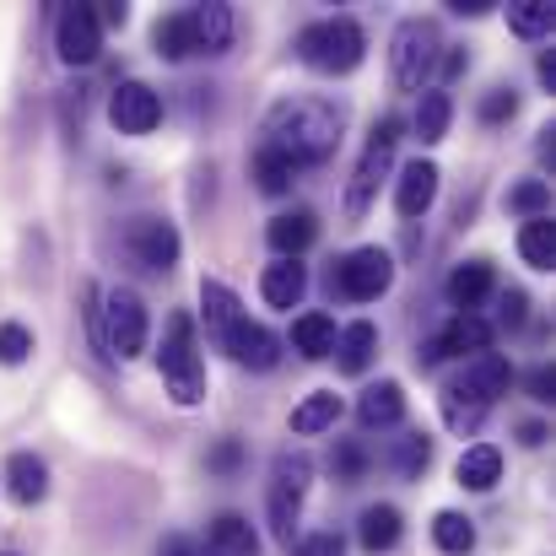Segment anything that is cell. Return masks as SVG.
Masks as SVG:
<instances>
[{"mask_svg":"<svg viewBox=\"0 0 556 556\" xmlns=\"http://www.w3.org/2000/svg\"><path fill=\"white\" fill-rule=\"evenodd\" d=\"M341 109L325 103V98H281L270 114H265V147L292 157L298 168L308 163H325L336 147H341Z\"/></svg>","mask_w":556,"mask_h":556,"instance_id":"6da1fadb","label":"cell"},{"mask_svg":"<svg viewBox=\"0 0 556 556\" xmlns=\"http://www.w3.org/2000/svg\"><path fill=\"white\" fill-rule=\"evenodd\" d=\"M298 60L319 76H352L368 60V33L352 16H319L298 33Z\"/></svg>","mask_w":556,"mask_h":556,"instance_id":"7a4b0ae2","label":"cell"},{"mask_svg":"<svg viewBox=\"0 0 556 556\" xmlns=\"http://www.w3.org/2000/svg\"><path fill=\"white\" fill-rule=\"evenodd\" d=\"M438 60H443V33H438V22H427V16H405V22L394 27V38H389V71H394V87H400V92H427Z\"/></svg>","mask_w":556,"mask_h":556,"instance_id":"3957f363","label":"cell"},{"mask_svg":"<svg viewBox=\"0 0 556 556\" xmlns=\"http://www.w3.org/2000/svg\"><path fill=\"white\" fill-rule=\"evenodd\" d=\"M157 368L163 383L174 394V405H200L205 400V363H200V346H194V319L174 314L168 330H163V346H157Z\"/></svg>","mask_w":556,"mask_h":556,"instance_id":"277c9868","label":"cell"},{"mask_svg":"<svg viewBox=\"0 0 556 556\" xmlns=\"http://www.w3.org/2000/svg\"><path fill=\"white\" fill-rule=\"evenodd\" d=\"M308 481H314V459L308 454H276V465H270V497L265 503H270V530L287 546H292V525L303 514Z\"/></svg>","mask_w":556,"mask_h":556,"instance_id":"5b68a950","label":"cell"},{"mask_svg":"<svg viewBox=\"0 0 556 556\" xmlns=\"http://www.w3.org/2000/svg\"><path fill=\"white\" fill-rule=\"evenodd\" d=\"M400 114H383L378 125H372L368 147H363V157H357V174H352V185H346V216H363L372 205V194H378V179L389 174V163H394V147H400Z\"/></svg>","mask_w":556,"mask_h":556,"instance_id":"8992f818","label":"cell"},{"mask_svg":"<svg viewBox=\"0 0 556 556\" xmlns=\"http://www.w3.org/2000/svg\"><path fill=\"white\" fill-rule=\"evenodd\" d=\"M103 352L119 357V363L147 352V303H141V292H130V287L103 292Z\"/></svg>","mask_w":556,"mask_h":556,"instance_id":"52a82bcc","label":"cell"},{"mask_svg":"<svg viewBox=\"0 0 556 556\" xmlns=\"http://www.w3.org/2000/svg\"><path fill=\"white\" fill-rule=\"evenodd\" d=\"M336 287L352 298V303H378L389 287H394V254L389 249H352L346 260H341V270H336Z\"/></svg>","mask_w":556,"mask_h":556,"instance_id":"ba28073f","label":"cell"},{"mask_svg":"<svg viewBox=\"0 0 556 556\" xmlns=\"http://www.w3.org/2000/svg\"><path fill=\"white\" fill-rule=\"evenodd\" d=\"M125 249L147 270H174L185 243H179V227L174 222H163V216H130L125 222Z\"/></svg>","mask_w":556,"mask_h":556,"instance_id":"9c48e42d","label":"cell"},{"mask_svg":"<svg viewBox=\"0 0 556 556\" xmlns=\"http://www.w3.org/2000/svg\"><path fill=\"white\" fill-rule=\"evenodd\" d=\"M465 352H470V357L492 352V325H486L481 314H454V319L416 352V363H421V368H438L443 357H465Z\"/></svg>","mask_w":556,"mask_h":556,"instance_id":"30bf717a","label":"cell"},{"mask_svg":"<svg viewBox=\"0 0 556 556\" xmlns=\"http://www.w3.org/2000/svg\"><path fill=\"white\" fill-rule=\"evenodd\" d=\"M54 49L65 65H92L103 54V27L92 16V5H60V22H54Z\"/></svg>","mask_w":556,"mask_h":556,"instance_id":"8fae6325","label":"cell"},{"mask_svg":"<svg viewBox=\"0 0 556 556\" xmlns=\"http://www.w3.org/2000/svg\"><path fill=\"white\" fill-rule=\"evenodd\" d=\"M109 119L119 136H152L163 125V98L147 81H119L109 98Z\"/></svg>","mask_w":556,"mask_h":556,"instance_id":"7c38bea8","label":"cell"},{"mask_svg":"<svg viewBox=\"0 0 556 556\" xmlns=\"http://www.w3.org/2000/svg\"><path fill=\"white\" fill-rule=\"evenodd\" d=\"M222 352L238 363V368H254V372H270L276 363H281V341L265 330V325H254L249 314L227 330V341H222Z\"/></svg>","mask_w":556,"mask_h":556,"instance_id":"4fadbf2b","label":"cell"},{"mask_svg":"<svg viewBox=\"0 0 556 556\" xmlns=\"http://www.w3.org/2000/svg\"><path fill=\"white\" fill-rule=\"evenodd\" d=\"M432 200H438V168L432 163H405L400 168V179H394V211L405 216V222H421L427 211H432Z\"/></svg>","mask_w":556,"mask_h":556,"instance_id":"5bb4252c","label":"cell"},{"mask_svg":"<svg viewBox=\"0 0 556 556\" xmlns=\"http://www.w3.org/2000/svg\"><path fill=\"white\" fill-rule=\"evenodd\" d=\"M189 33H194V54H227L232 49V5H222V0L189 5Z\"/></svg>","mask_w":556,"mask_h":556,"instance_id":"9a60e30c","label":"cell"},{"mask_svg":"<svg viewBox=\"0 0 556 556\" xmlns=\"http://www.w3.org/2000/svg\"><path fill=\"white\" fill-rule=\"evenodd\" d=\"M459 389H470L481 405H497V400L514 389V368H508V357H497V352L470 357V363H465V378H459Z\"/></svg>","mask_w":556,"mask_h":556,"instance_id":"2e32d148","label":"cell"},{"mask_svg":"<svg viewBox=\"0 0 556 556\" xmlns=\"http://www.w3.org/2000/svg\"><path fill=\"white\" fill-rule=\"evenodd\" d=\"M357 421H363L368 432H378V427H400V421H405V389H400L394 378L368 383L363 400H357Z\"/></svg>","mask_w":556,"mask_h":556,"instance_id":"e0dca14e","label":"cell"},{"mask_svg":"<svg viewBox=\"0 0 556 556\" xmlns=\"http://www.w3.org/2000/svg\"><path fill=\"white\" fill-rule=\"evenodd\" d=\"M314 238H319L314 211H281V216H270V227H265V243H270L281 260H298Z\"/></svg>","mask_w":556,"mask_h":556,"instance_id":"ac0fdd59","label":"cell"},{"mask_svg":"<svg viewBox=\"0 0 556 556\" xmlns=\"http://www.w3.org/2000/svg\"><path fill=\"white\" fill-rule=\"evenodd\" d=\"M303 292H308V265H298V260H276V265H265V276H260V298H265L270 308H298Z\"/></svg>","mask_w":556,"mask_h":556,"instance_id":"d6986e66","label":"cell"},{"mask_svg":"<svg viewBox=\"0 0 556 556\" xmlns=\"http://www.w3.org/2000/svg\"><path fill=\"white\" fill-rule=\"evenodd\" d=\"M200 314H205V336L222 346L227 330L243 319V303H238V292L227 281H200Z\"/></svg>","mask_w":556,"mask_h":556,"instance_id":"ffe728a7","label":"cell"},{"mask_svg":"<svg viewBox=\"0 0 556 556\" xmlns=\"http://www.w3.org/2000/svg\"><path fill=\"white\" fill-rule=\"evenodd\" d=\"M5 486H11V497H16L22 508H33V503L49 497V465H43L38 454L16 448V454L5 459Z\"/></svg>","mask_w":556,"mask_h":556,"instance_id":"44dd1931","label":"cell"},{"mask_svg":"<svg viewBox=\"0 0 556 556\" xmlns=\"http://www.w3.org/2000/svg\"><path fill=\"white\" fill-rule=\"evenodd\" d=\"M205 556H260V535L243 514H216L205 530Z\"/></svg>","mask_w":556,"mask_h":556,"instance_id":"7402d4cb","label":"cell"},{"mask_svg":"<svg viewBox=\"0 0 556 556\" xmlns=\"http://www.w3.org/2000/svg\"><path fill=\"white\" fill-rule=\"evenodd\" d=\"M330 357H336V368L352 372V378H357V372H368V363L378 357V325H372V319L346 325V330L336 336V352H330Z\"/></svg>","mask_w":556,"mask_h":556,"instance_id":"603a6c76","label":"cell"},{"mask_svg":"<svg viewBox=\"0 0 556 556\" xmlns=\"http://www.w3.org/2000/svg\"><path fill=\"white\" fill-rule=\"evenodd\" d=\"M454 476H459L465 492H492V486L503 481V454H497L492 443H470V448L459 454Z\"/></svg>","mask_w":556,"mask_h":556,"instance_id":"cb8c5ba5","label":"cell"},{"mask_svg":"<svg viewBox=\"0 0 556 556\" xmlns=\"http://www.w3.org/2000/svg\"><path fill=\"white\" fill-rule=\"evenodd\" d=\"M448 119H454V98H448L443 87H427V92H421V103H416L410 130H416V141H421V147H438V141L448 136Z\"/></svg>","mask_w":556,"mask_h":556,"instance_id":"d4e9b609","label":"cell"},{"mask_svg":"<svg viewBox=\"0 0 556 556\" xmlns=\"http://www.w3.org/2000/svg\"><path fill=\"white\" fill-rule=\"evenodd\" d=\"M492 287H497V281H492V265H486V260H465V265L448 276V303H454L459 314H470L476 303L492 298Z\"/></svg>","mask_w":556,"mask_h":556,"instance_id":"484cf974","label":"cell"},{"mask_svg":"<svg viewBox=\"0 0 556 556\" xmlns=\"http://www.w3.org/2000/svg\"><path fill=\"white\" fill-rule=\"evenodd\" d=\"M336 336H341V330H336L330 314H298V319H292V346H298L308 363H325V357L336 352Z\"/></svg>","mask_w":556,"mask_h":556,"instance_id":"4316f807","label":"cell"},{"mask_svg":"<svg viewBox=\"0 0 556 556\" xmlns=\"http://www.w3.org/2000/svg\"><path fill=\"white\" fill-rule=\"evenodd\" d=\"M357 541H363L372 556L394 552V546H400V508H394V503H372V508H363Z\"/></svg>","mask_w":556,"mask_h":556,"instance_id":"83f0119b","label":"cell"},{"mask_svg":"<svg viewBox=\"0 0 556 556\" xmlns=\"http://www.w3.org/2000/svg\"><path fill=\"white\" fill-rule=\"evenodd\" d=\"M336 421H341V394H336V389H319V394H308V400L292 410V432H298V438L330 432Z\"/></svg>","mask_w":556,"mask_h":556,"instance_id":"f1b7e54d","label":"cell"},{"mask_svg":"<svg viewBox=\"0 0 556 556\" xmlns=\"http://www.w3.org/2000/svg\"><path fill=\"white\" fill-rule=\"evenodd\" d=\"M152 49H157V60H168V65H179L194 54V33H189V11H174V16H157V27H152Z\"/></svg>","mask_w":556,"mask_h":556,"instance_id":"f546056e","label":"cell"},{"mask_svg":"<svg viewBox=\"0 0 556 556\" xmlns=\"http://www.w3.org/2000/svg\"><path fill=\"white\" fill-rule=\"evenodd\" d=\"M519 254L530 270H552L556 265V222L552 216H530L525 232H519Z\"/></svg>","mask_w":556,"mask_h":556,"instance_id":"4dcf8cb0","label":"cell"},{"mask_svg":"<svg viewBox=\"0 0 556 556\" xmlns=\"http://www.w3.org/2000/svg\"><path fill=\"white\" fill-rule=\"evenodd\" d=\"M254 185L265 189V194H287V189L298 185V163L281 157V152H270V147H260L254 152Z\"/></svg>","mask_w":556,"mask_h":556,"instance_id":"1f68e13d","label":"cell"},{"mask_svg":"<svg viewBox=\"0 0 556 556\" xmlns=\"http://www.w3.org/2000/svg\"><path fill=\"white\" fill-rule=\"evenodd\" d=\"M508 27L519 38H541L556 27V5L552 0H508Z\"/></svg>","mask_w":556,"mask_h":556,"instance_id":"d6a6232c","label":"cell"},{"mask_svg":"<svg viewBox=\"0 0 556 556\" xmlns=\"http://www.w3.org/2000/svg\"><path fill=\"white\" fill-rule=\"evenodd\" d=\"M481 416H486V405H481L470 389H459V383H448V389H443V421H448L454 432H476V427H481Z\"/></svg>","mask_w":556,"mask_h":556,"instance_id":"836d02e7","label":"cell"},{"mask_svg":"<svg viewBox=\"0 0 556 556\" xmlns=\"http://www.w3.org/2000/svg\"><path fill=\"white\" fill-rule=\"evenodd\" d=\"M432 541H438V552L465 556V552H476V525L465 514H438L432 519Z\"/></svg>","mask_w":556,"mask_h":556,"instance_id":"e575fe53","label":"cell"},{"mask_svg":"<svg viewBox=\"0 0 556 556\" xmlns=\"http://www.w3.org/2000/svg\"><path fill=\"white\" fill-rule=\"evenodd\" d=\"M432 465V438L427 432H405L400 443H394V470L400 476H421Z\"/></svg>","mask_w":556,"mask_h":556,"instance_id":"d590c367","label":"cell"},{"mask_svg":"<svg viewBox=\"0 0 556 556\" xmlns=\"http://www.w3.org/2000/svg\"><path fill=\"white\" fill-rule=\"evenodd\" d=\"M503 205L508 211H519V216H546V205H552V185L546 179H525V185H514L503 194Z\"/></svg>","mask_w":556,"mask_h":556,"instance_id":"8d00e7d4","label":"cell"},{"mask_svg":"<svg viewBox=\"0 0 556 556\" xmlns=\"http://www.w3.org/2000/svg\"><path fill=\"white\" fill-rule=\"evenodd\" d=\"M27 357H33V330L16 325V319H5L0 325V368H22Z\"/></svg>","mask_w":556,"mask_h":556,"instance_id":"74e56055","label":"cell"},{"mask_svg":"<svg viewBox=\"0 0 556 556\" xmlns=\"http://www.w3.org/2000/svg\"><path fill=\"white\" fill-rule=\"evenodd\" d=\"M476 114H481V125H503V119H514V114H519V92H514V87H492V92L481 98V109H476Z\"/></svg>","mask_w":556,"mask_h":556,"instance_id":"f35d334b","label":"cell"},{"mask_svg":"<svg viewBox=\"0 0 556 556\" xmlns=\"http://www.w3.org/2000/svg\"><path fill=\"white\" fill-rule=\"evenodd\" d=\"M292 556H346V541L336 535V530H325V535H308V541H298V552Z\"/></svg>","mask_w":556,"mask_h":556,"instance_id":"ab89813d","label":"cell"},{"mask_svg":"<svg viewBox=\"0 0 556 556\" xmlns=\"http://www.w3.org/2000/svg\"><path fill=\"white\" fill-rule=\"evenodd\" d=\"M497 303H503V325H508V330H519V325H525V308H530V298H525L519 287H508Z\"/></svg>","mask_w":556,"mask_h":556,"instance_id":"60d3db41","label":"cell"},{"mask_svg":"<svg viewBox=\"0 0 556 556\" xmlns=\"http://www.w3.org/2000/svg\"><path fill=\"white\" fill-rule=\"evenodd\" d=\"M205 465H211V470H222V476H227V470H238V465H243V443H232V438H227V443H216Z\"/></svg>","mask_w":556,"mask_h":556,"instance_id":"b9f144b4","label":"cell"},{"mask_svg":"<svg viewBox=\"0 0 556 556\" xmlns=\"http://www.w3.org/2000/svg\"><path fill=\"white\" fill-rule=\"evenodd\" d=\"M92 16H98V27H125V5L119 0H92Z\"/></svg>","mask_w":556,"mask_h":556,"instance_id":"7bdbcfd3","label":"cell"},{"mask_svg":"<svg viewBox=\"0 0 556 556\" xmlns=\"http://www.w3.org/2000/svg\"><path fill=\"white\" fill-rule=\"evenodd\" d=\"M336 465H341V476H346V481H357V476H363V465H368V459H363V448H352V443H346V448H341V454H336Z\"/></svg>","mask_w":556,"mask_h":556,"instance_id":"ee69618b","label":"cell"},{"mask_svg":"<svg viewBox=\"0 0 556 556\" xmlns=\"http://www.w3.org/2000/svg\"><path fill=\"white\" fill-rule=\"evenodd\" d=\"M492 5H497V0H454L448 11H454V16H486Z\"/></svg>","mask_w":556,"mask_h":556,"instance_id":"f6af8a7d","label":"cell"},{"mask_svg":"<svg viewBox=\"0 0 556 556\" xmlns=\"http://www.w3.org/2000/svg\"><path fill=\"white\" fill-rule=\"evenodd\" d=\"M530 389H535V400H552V368L530 372Z\"/></svg>","mask_w":556,"mask_h":556,"instance_id":"bcb514c9","label":"cell"},{"mask_svg":"<svg viewBox=\"0 0 556 556\" xmlns=\"http://www.w3.org/2000/svg\"><path fill=\"white\" fill-rule=\"evenodd\" d=\"M465 65H470V54H465V49H448V54H443V76H459Z\"/></svg>","mask_w":556,"mask_h":556,"instance_id":"7dc6e473","label":"cell"},{"mask_svg":"<svg viewBox=\"0 0 556 556\" xmlns=\"http://www.w3.org/2000/svg\"><path fill=\"white\" fill-rule=\"evenodd\" d=\"M157 556H194V546H189L185 535H168V541H163V552Z\"/></svg>","mask_w":556,"mask_h":556,"instance_id":"c3c4849f","label":"cell"},{"mask_svg":"<svg viewBox=\"0 0 556 556\" xmlns=\"http://www.w3.org/2000/svg\"><path fill=\"white\" fill-rule=\"evenodd\" d=\"M519 438H525L530 448H541V443H546V427H541V421H525V427H519Z\"/></svg>","mask_w":556,"mask_h":556,"instance_id":"681fc988","label":"cell"},{"mask_svg":"<svg viewBox=\"0 0 556 556\" xmlns=\"http://www.w3.org/2000/svg\"><path fill=\"white\" fill-rule=\"evenodd\" d=\"M541 81L556 92V54H541Z\"/></svg>","mask_w":556,"mask_h":556,"instance_id":"f907efd6","label":"cell"}]
</instances>
